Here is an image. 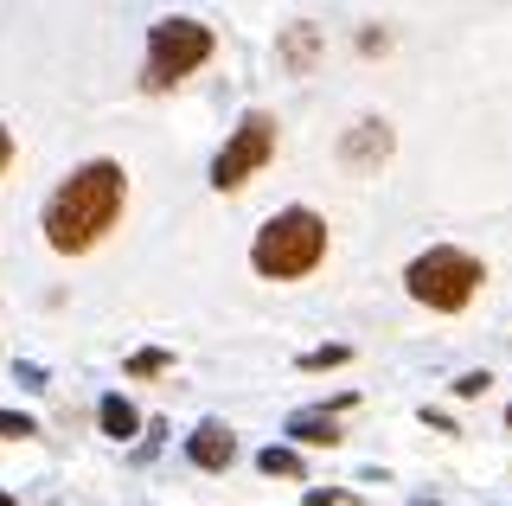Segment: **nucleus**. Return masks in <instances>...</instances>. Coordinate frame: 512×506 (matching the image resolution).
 I'll use <instances>...</instances> for the list:
<instances>
[{
    "label": "nucleus",
    "mask_w": 512,
    "mask_h": 506,
    "mask_svg": "<svg viewBox=\"0 0 512 506\" xmlns=\"http://www.w3.org/2000/svg\"><path fill=\"white\" fill-rule=\"evenodd\" d=\"M122 205H128V173L116 161H84L52 199H45V244H52L58 257H77V250H90L103 231H116Z\"/></svg>",
    "instance_id": "nucleus-1"
},
{
    "label": "nucleus",
    "mask_w": 512,
    "mask_h": 506,
    "mask_svg": "<svg viewBox=\"0 0 512 506\" xmlns=\"http://www.w3.org/2000/svg\"><path fill=\"white\" fill-rule=\"evenodd\" d=\"M320 257H327V218L308 212V205H288V212H276L263 231H256V244H250L256 276H269V282L314 276Z\"/></svg>",
    "instance_id": "nucleus-2"
},
{
    "label": "nucleus",
    "mask_w": 512,
    "mask_h": 506,
    "mask_svg": "<svg viewBox=\"0 0 512 506\" xmlns=\"http://www.w3.org/2000/svg\"><path fill=\"white\" fill-rule=\"evenodd\" d=\"M487 282V270H480V257H468V250H455V244H436V250H423V257L404 270V289H410V302H423V308H436V314H461L474 302V289Z\"/></svg>",
    "instance_id": "nucleus-3"
},
{
    "label": "nucleus",
    "mask_w": 512,
    "mask_h": 506,
    "mask_svg": "<svg viewBox=\"0 0 512 506\" xmlns=\"http://www.w3.org/2000/svg\"><path fill=\"white\" fill-rule=\"evenodd\" d=\"M218 52V33L205 20H160V26H148V65H141V90H173L180 77H192L205 65V58Z\"/></svg>",
    "instance_id": "nucleus-4"
},
{
    "label": "nucleus",
    "mask_w": 512,
    "mask_h": 506,
    "mask_svg": "<svg viewBox=\"0 0 512 506\" xmlns=\"http://www.w3.org/2000/svg\"><path fill=\"white\" fill-rule=\"evenodd\" d=\"M269 161H276V116L250 109V116L231 129V141L218 148V161H212V186H218V193H237V186H244L250 173H263Z\"/></svg>",
    "instance_id": "nucleus-5"
},
{
    "label": "nucleus",
    "mask_w": 512,
    "mask_h": 506,
    "mask_svg": "<svg viewBox=\"0 0 512 506\" xmlns=\"http://www.w3.org/2000/svg\"><path fill=\"white\" fill-rule=\"evenodd\" d=\"M186 455H192V468H205V474H224V468L237 462V436L224 430L218 417H205L199 430L186 436Z\"/></svg>",
    "instance_id": "nucleus-6"
},
{
    "label": "nucleus",
    "mask_w": 512,
    "mask_h": 506,
    "mask_svg": "<svg viewBox=\"0 0 512 506\" xmlns=\"http://www.w3.org/2000/svg\"><path fill=\"white\" fill-rule=\"evenodd\" d=\"M320 26L314 20H295V26H282V39H276V65L288 71V77H308L314 65H320Z\"/></svg>",
    "instance_id": "nucleus-7"
},
{
    "label": "nucleus",
    "mask_w": 512,
    "mask_h": 506,
    "mask_svg": "<svg viewBox=\"0 0 512 506\" xmlns=\"http://www.w3.org/2000/svg\"><path fill=\"white\" fill-rule=\"evenodd\" d=\"M340 161L352 173H372L378 161H391V129H384V122H352L346 141H340Z\"/></svg>",
    "instance_id": "nucleus-8"
},
{
    "label": "nucleus",
    "mask_w": 512,
    "mask_h": 506,
    "mask_svg": "<svg viewBox=\"0 0 512 506\" xmlns=\"http://www.w3.org/2000/svg\"><path fill=\"white\" fill-rule=\"evenodd\" d=\"M282 436H295V442H308V449H333L340 442V410H295V417L282 423Z\"/></svg>",
    "instance_id": "nucleus-9"
},
{
    "label": "nucleus",
    "mask_w": 512,
    "mask_h": 506,
    "mask_svg": "<svg viewBox=\"0 0 512 506\" xmlns=\"http://www.w3.org/2000/svg\"><path fill=\"white\" fill-rule=\"evenodd\" d=\"M96 423H103V436H135L141 430V417H135V404H128V398H116V391H109V398L103 404H96Z\"/></svg>",
    "instance_id": "nucleus-10"
},
{
    "label": "nucleus",
    "mask_w": 512,
    "mask_h": 506,
    "mask_svg": "<svg viewBox=\"0 0 512 506\" xmlns=\"http://www.w3.org/2000/svg\"><path fill=\"white\" fill-rule=\"evenodd\" d=\"M256 468H263L269 481H276V474H282V481H301V455H295V449H276V442L256 455Z\"/></svg>",
    "instance_id": "nucleus-11"
},
{
    "label": "nucleus",
    "mask_w": 512,
    "mask_h": 506,
    "mask_svg": "<svg viewBox=\"0 0 512 506\" xmlns=\"http://www.w3.org/2000/svg\"><path fill=\"white\" fill-rule=\"evenodd\" d=\"M128 372H135V378H154V372H173V353H160V346H148V353H135V359H128Z\"/></svg>",
    "instance_id": "nucleus-12"
},
{
    "label": "nucleus",
    "mask_w": 512,
    "mask_h": 506,
    "mask_svg": "<svg viewBox=\"0 0 512 506\" xmlns=\"http://www.w3.org/2000/svg\"><path fill=\"white\" fill-rule=\"evenodd\" d=\"M346 346H314V353H301V372H327V366H346Z\"/></svg>",
    "instance_id": "nucleus-13"
},
{
    "label": "nucleus",
    "mask_w": 512,
    "mask_h": 506,
    "mask_svg": "<svg viewBox=\"0 0 512 506\" xmlns=\"http://www.w3.org/2000/svg\"><path fill=\"white\" fill-rule=\"evenodd\" d=\"M0 436H7V442H26V436H39V423L20 417V410H0Z\"/></svg>",
    "instance_id": "nucleus-14"
},
{
    "label": "nucleus",
    "mask_w": 512,
    "mask_h": 506,
    "mask_svg": "<svg viewBox=\"0 0 512 506\" xmlns=\"http://www.w3.org/2000/svg\"><path fill=\"white\" fill-rule=\"evenodd\" d=\"M487 385H493V372H461L455 378V398H487Z\"/></svg>",
    "instance_id": "nucleus-15"
},
{
    "label": "nucleus",
    "mask_w": 512,
    "mask_h": 506,
    "mask_svg": "<svg viewBox=\"0 0 512 506\" xmlns=\"http://www.w3.org/2000/svg\"><path fill=\"white\" fill-rule=\"evenodd\" d=\"M7 161H13V129L0 122V173H7Z\"/></svg>",
    "instance_id": "nucleus-16"
},
{
    "label": "nucleus",
    "mask_w": 512,
    "mask_h": 506,
    "mask_svg": "<svg viewBox=\"0 0 512 506\" xmlns=\"http://www.w3.org/2000/svg\"><path fill=\"white\" fill-rule=\"evenodd\" d=\"M308 506H340V494H333V487H314V494H308Z\"/></svg>",
    "instance_id": "nucleus-17"
},
{
    "label": "nucleus",
    "mask_w": 512,
    "mask_h": 506,
    "mask_svg": "<svg viewBox=\"0 0 512 506\" xmlns=\"http://www.w3.org/2000/svg\"><path fill=\"white\" fill-rule=\"evenodd\" d=\"M0 506H20V500H13V494H0Z\"/></svg>",
    "instance_id": "nucleus-18"
},
{
    "label": "nucleus",
    "mask_w": 512,
    "mask_h": 506,
    "mask_svg": "<svg viewBox=\"0 0 512 506\" xmlns=\"http://www.w3.org/2000/svg\"><path fill=\"white\" fill-rule=\"evenodd\" d=\"M506 430H512V410H506Z\"/></svg>",
    "instance_id": "nucleus-19"
},
{
    "label": "nucleus",
    "mask_w": 512,
    "mask_h": 506,
    "mask_svg": "<svg viewBox=\"0 0 512 506\" xmlns=\"http://www.w3.org/2000/svg\"><path fill=\"white\" fill-rule=\"evenodd\" d=\"M416 506H436V500H416Z\"/></svg>",
    "instance_id": "nucleus-20"
}]
</instances>
